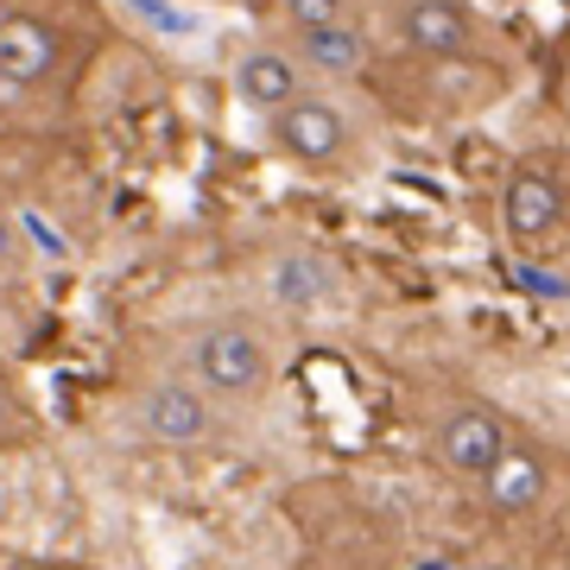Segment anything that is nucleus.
Wrapping results in <instances>:
<instances>
[{
    "label": "nucleus",
    "mask_w": 570,
    "mask_h": 570,
    "mask_svg": "<svg viewBox=\"0 0 570 570\" xmlns=\"http://www.w3.org/2000/svg\"><path fill=\"white\" fill-rule=\"evenodd\" d=\"M330 285H336L330 279V261H317V254H285V261L273 266V292H279L285 305H298V311H311Z\"/></svg>",
    "instance_id": "9b49d317"
},
{
    "label": "nucleus",
    "mask_w": 570,
    "mask_h": 570,
    "mask_svg": "<svg viewBox=\"0 0 570 570\" xmlns=\"http://www.w3.org/2000/svg\"><path fill=\"white\" fill-rule=\"evenodd\" d=\"M140 425H146L153 444L190 450L216 431V406H209V393L190 387V381H159V387L140 400Z\"/></svg>",
    "instance_id": "0eeeda50"
},
{
    "label": "nucleus",
    "mask_w": 570,
    "mask_h": 570,
    "mask_svg": "<svg viewBox=\"0 0 570 570\" xmlns=\"http://www.w3.org/2000/svg\"><path fill=\"white\" fill-rule=\"evenodd\" d=\"M134 7H140L146 20L159 26V32H190V20H184V13H171V7H165V0H134Z\"/></svg>",
    "instance_id": "4468645a"
},
{
    "label": "nucleus",
    "mask_w": 570,
    "mask_h": 570,
    "mask_svg": "<svg viewBox=\"0 0 570 570\" xmlns=\"http://www.w3.org/2000/svg\"><path fill=\"white\" fill-rule=\"evenodd\" d=\"M393 26L425 58H475V13L463 0H400Z\"/></svg>",
    "instance_id": "423d86ee"
},
{
    "label": "nucleus",
    "mask_w": 570,
    "mask_h": 570,
    "mask_svg": "<svg viewBox=\"0 0 570 570\" xmlns=\"http://www.w3.org/2000/svg\"><path fill=\"white\" fill-rule=\"evenodd\" d=\"M362 32L348 20L336 26H317V32H298V63H311V70H330V77H348V70H362Z\"/></svg>",
    "instance_id": "9d476101"
},
{
    "label": "nucleus",
    "mask_w": 570,
    "mask_h": 570,
    "mask_svg": "<svg viewBox=\"0 0 570 570\" xmlns=\"http://www.w3.org/2000/svg\"><path fill=\"white\" fill-rule=\"evenodd\" d=\"M285 13L298 32H317V26H336L343 20V0H285Z\"/></svg>",
    "instance_id": "ddd939ff"
},
{
    "label": "nucleus",
    "mask_w": 570,
    "mask_h": 570,
    "mask_svg": "<svg viewBox=\"0 0 570 570\" xmlns=\"http://www.w3.org/2000/svg\"><path fill=\"white\" fill-rule=\"evenodd\" d=\"M13 261H20V223L0 209V266H13Z\"/></svg>",
    "instance_id": "2eb2a0df"
},
{
    "label": "nucleus",
    "mask_w": 570,
    "mask_h": 570,
    "mask_svg": "<svg viewBox=\"0 0 570 570\" xmlns=\"http://www.w3.org/2000/svg\"><path fill=\"white\" fill-rule=\"evenodd\" d=\"M298 570H336V564H324V558H311V564H298Z\"/></svg>",
    "instance_id": "f3484780"
},
{
    "label": "nucleus",
    "mask_w": 570,
    "mask_h": 570,
    "mask_svg": "<svg viewBox=\"0 0 570 570\" xmlns=\"http://www.w3.org/2000/svg\"><path fill=\"white\" fill-rule=\"evenodd\" d=\"M482 489V508L494 513V520H520V513H532L539 501H546V489H551V463L539 456L532 444H513L501 463L475 482Z\"/></svg>",
    "instance_id": "6e6552de"
},
{
    "label": "nucleus",
    "mask_w": 570,
    "mask_h": 570,
    "mask_svg": "<svg viewBox=\"0 0 570 570\" xmlns=\"http://www.w3.org/2000/svg\"><path fill=\"white\" fill-rule=\"evenodd\" d=\"M190 374H197V387L209 393V400H235V406H247V400H261L266 387H273V348H266L261 330L247 324H209L197 343H190Z\"/></svg>",
    "instance_id": "f257e3e1"
},
{
    "label": "nucleus",
    "mask_w": 570,
    "mask_h": 570,
    "mask_svg": "<svg viewBox=\"0 0 570 570\" xmlns=\"http://www.w3.org/2000/svg\"><path fill=\"white\" fill-rule=\"evenodd\" d=\"M63 58V32L39 13H0V96L39 89Z\"/></svg>",
    "instance_id": "39448f33"
},
{
    "label": "nucleus",
    "mask_w": 570,
    "mask_h": 570,
    "mask_svg": "<svg viewBox=\"0 0 570 570\" xmlns=\"http://www.w3.org/2000/svg\"><path fill=\"white\" fill-rule=\"evenodd\" d=\"M235 96L254 102V108H266V115H279L285 102H298V96H305V70H298L292 51L261 45V51H247V58L235 63Z\"/></svg>",
    "instance_id": "1a4fd4ad"
},
{
    "label": "nucleus",
    "mask_w": 570,
    "mask_h": 570,
    "mask_svg": "<svg viewBox=\"0 0 570 570\" xmlns=\"http://www.w3.org/2000/svg\"><path fill=\"white\" fill-rule=\"evenodd\" d=\"M513 444H520V438H513V419L501 406H489V400H450V406L431 419V456H438V469L456 475V482H482Z\"/></svg>",
    "instance_id": "f03ea898"
},
{
    "label": "nucleus",
    "mask_w": 570,
    "mask_h": 570,
    "mask_svg": "<svg viewBox=\"0 0 570 570\" xmlns=\"http://www.w3.org/2000/svg\"><path fill=\"white\" fill-rule=\"evenodd\" d=\"M0 570H82V564H51V558H0Z\"/></svg>",
    "instance_id": "dca6fc26"
},
{
    "label": "nucleus",
    "mask_w": 570,
    "mask_h": 570,
    "mask_svg": "<svg viewBox=\"0 0 570 570\" xmlns=\"http://www.w3.org/2000/svg\"><path fill=\"white\" fill-rule=\"evenodd\" d=\"M273 140H279V153H292L298 165H343L348 153V115L330 96H298V102H285L279 115H273Z\"/></svg>",
    "instance_id": "7ed1b4c3"
},
{
    "label": "nucleus",
    "mask_w": 570,
    "mask_h": 570,
    "mask_svg": "<svg viewBox=\"0 0 570 570\" xmlns=\"http://www.w3.org/2000/svg\"><path fill=\"white\" fill-rule=\"evenodd\" d=\"M564 216H570V197L558 184V171H546V165H520L508 178V190H501V223H508V235L520 247L558 242Z\"/></svg>",
    "instance_id": "20e7f679"
},
{
    "label": "nucleus",
    "mask_w": 570,
    "mask_h": 570,
    "mask_svg": "<svg viewBox=\"0 0 570 570\" xmlns=\"http://www.w3.org/2000/svg\"><path fill=\"white\" fill-rule=\"evenodd\" d=\"M32 438V406L20 400V387L7 381V367H0V450L7 444H26Z\"/></svg>",
    "instance_id": "f8f14e48"
}]
</instances>
